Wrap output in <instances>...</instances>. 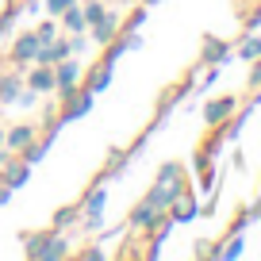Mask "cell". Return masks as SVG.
Masks as SVG:
<instances>
[{
  "label": "cell",
  "mask_w": 261,
  "mask_h": 261,
  "mask_svg": "<svg viewBox=\"0 0 261 261\" xmlns=\"http://www.w3.org/2000/svg\"><path fill=\"white\" fill-rule=\"evenodd\" d=\"M39 50H42V42H39V35H23V39L16 42V46H12V62H39Z\"/></svg>",
  "instance_id": "1"
},
{
  "label": "cell",
  "mask_w": 261,
  "mask_h": 261,
  "mask_svg": "<svg viewBox=\"0 0 261 261\" xmlns=\"http://www.w3.org/2000/svg\"><path fill=\"white\" fill-rule=\"evenodd\" d=\"M230 112H234V100H212V104L204 108V119H207V127H219Z\"/></svg>",
  "instance_id": "2"
},
{
  "label": "cell",
  "mask_w": 261,
  "mask_h": 261,
  "mask_svg": "<svg viewBox=\"0 0 261 261\" xmlns=\"http://www.w3.org/2000/svg\"><path fill=\"white\" fill-rule=\"evenodd\" d=\"M154 215H158V207L146 200V204H139L135 212H130V227H150V223H154Z\"/></svg>",
  "instance_id": "3"
},
{
  "label": "cell",
  "mask_w": 261,
  "mask_h": 261,
  "mask_svg": "<svg viewBox=\"0 0 261 261\" xmlns=\"http://www.w3.org/2000/svg\"><path fill=\"white\" fill-rule=\"evenodd\" d=\"M31 139H35V127H31V123H23V127H16L8 135V150H23Z\"/></svg>",
  "instance_id": "4"
},
{
  "label": "cell",
  "mask_w": 261,
  "mask_h": 261,
  "mask_svg": "<svg viewBox=\"0 0 261 261\" xmlns=\"http://www.w3.org/2000/svg\"><path fill=\"white\" fill-rule=\"evenodd\" d=\"M192 215H196V200H192V196H188V200L180 196L177 204H173V219H177V223H185V219H192Z\"/></svg>",
  "instance_id": "5"
},
{
  "label": "cell",
  "mask_w": 261,
  "mask_h": 261,
  "mask_svg": "<svg viewBox=\"0 0 261 261\" xmlns=\"http://www.w3.org/2000/svg\"><path fill=\"white\" fill-rule=\"evenodd\" d=\"M31 89H35V92H50V89H54V73H50V69L31 73Z\"/></svg>",
  "instance_id": "6"
},
{
  "label": "cell",
  "mask_w": 261,
  "mask_h": 261,
  "mask_svg": "<svg viewBox=\"0 0 261 261\" xmlns=\"http://www.w3.org/2000/svg\"><path fill=\"white\" fill-rule=\"evenodd\" d=\"M112 39H115V23L100 16V19H96V42H112Z\"/></svg>",
  "instance_id": "7"
},
{
  "label": "cell",
  "mask_w": 261,
  "mask_h": 261,
  "mask_svg": "<svg viewBox=\"0 0 261 261\" xmlns=\"http://www.w3.org/2000/svg\"><path fill=\"white\" fill-rule=\"evenodd\" d=\"M100 207H104V192H92V196H89V204H85L89 219H100Z\"/></svg>",
  "instance_id": "8"
},
{
  "label": "cell",
  "mask_w": 261,
  "mask_h": 261,
  "mask_svg": "<svg viewBox=\"0 0 261 261\" xmlns=\"http://www.w3.org/2000/svg\"><path fill=\"white\" fill-rule=\"evenodd\" d=\"M62 253H65V242L62 238H50V246H42L39 257H62Z\"/></svg>",
  "instance_id": "9"
},
{
  "label": "cell",
  "mask_w": 261,
  "mask_h": 261,
  "mask_svg": "<svg viewBox=\"0 0 261 261\" xmlns=\"http://www.w3.org/2000/svg\"><path fill=\"white\" fill-rule=\"evenodd\" d=\"M242 58H246V62H257V58H261V39L242 42Z\"/></svg>",
  "instance_id": "10"
},
{
  "label": "cell",
  "mask_w": 261,
  "mask_h": 261,
  "mask_svg": "<svg viewBox=\"0 0 261 261\" xmlns=\"http://www.w3.org/2000/svg\"><path fill=\"white\" fill-rule=\"evenodd\" d=\"M58 81H62V85H73V81H77V65H73V62L62 65V69H58Z\"/></svg>",
  "instance_id": "11"
},
{
  "label": "cell",
  "mask_w": 261,
  "mask_h": 261,
  "mask_svg": "<svg viewBox=\"0 0 261 261\" xmlns=\"http://www.w3.org/2000/svg\"><path fill=\"white\" fill-rule=\"evenodd\" d=\"M204 54H207V62H223L227 46H223V42H219V46H215V42H207V50H204Z\"/></svg>",
  "instance_id": "12"
},
{
  "label": "cell",
  "mask_w": 261,
  "mask_h": 261,
  "mask_svg": "<svg viewBox=\"0 0 261 261\" xmlns=\"http://www.w3.org/2000/svg\"><path fill=\"white\" fill-rule=\"evenodd\" d=\"M81 23H85L81 12H69V16H65V27H69V31H81Z\"/></svg>",
  "instance_id": "13"
},
{
  "label": "cell",
  "mask_w": 261,
  "mask_h": 261,
  "mask_svg": "<svg viewBox=\"0 0 261 261\" xmlns=\"http://www.w3.org/2000/svg\"><path fill=\"white\" fill-rule=\"evenodd\" d=\"M54 23H46V27H42V31H39V42H54Z\"/></svg>",
  "instance_id": "14"
},
{
  "label": "cell",
  "mask_w": 261,
  "mask_h": 261,
  "mask_svg": "<svg viewBox=\"0 0 261 261\" xmlns=\"http://www.w3.org/2000/svg\"><path fill=\"white\" fill-rule=\"evenodd\" d=\"M73 219H77V212H73V207H65V212L58 215V227H65V223H73Z\"/></svg>",
  "instance_id": "15"
},
{
  "label": "cell",
  "mask_w": 261,
  "mask_h": 261,
  "mask_svg": "<svg viewBox=\"0 0 261 261\" xmlns=\"http://www.w3.org/2000/svg\"><path fill=\"white\" fill-rule=\"evenodd\" d=\"M85 16H89V19H92V23H96V19H100V16H104V8H100V4H89V12H85Z\"/></svg>",
  "instance_id": "16"
},
{
  "label": "cell",
  "mask_w": 261,
  "mask_h": 261,
  "mask_svg": "<svg viewBox=\"0 0 261 261\" xmlns=\"http://www.w3.org/2000/svg\"><path fill=\"white\" fill-rule=\"evenodd\" d=\"M73 0H50V12H62V8H69Z\"/></svg>",
  "instance_id": "17"
}]
</instances>
